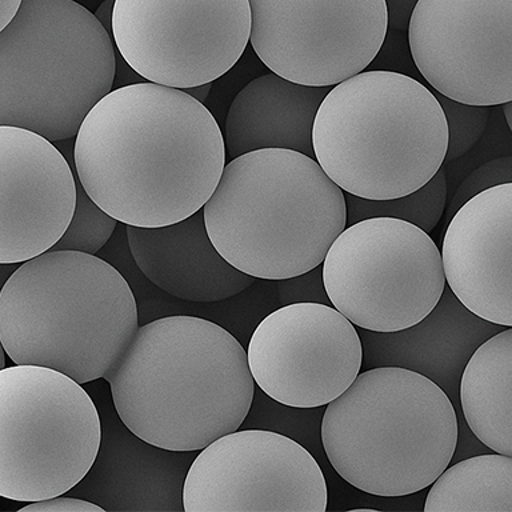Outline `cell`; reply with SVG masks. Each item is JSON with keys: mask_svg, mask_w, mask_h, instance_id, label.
I'll return each mask as SVG.
<instances>
[{"mask_svg": "<svg viewBox=\"0 0 512 512\" xmlns=\"http://www.w3.org/2000/svg\"><path fill=\"white\" fill-rule=\"evenodd\" d=\"M203 214L220 255L238 270L270 282L322 266L347 227L342 188L318 160L284 148L231 159Z\"/></svg>", "mask_w": 512, "mask_h": 512, "instance_id": "3957f363", "label": "cell"}, {"mask_svg": "<svg viewBox=\"0 0 512 512\" xmlns=\"http://www.w3.org/2000/svg\"><path fill=\"white\" fill-rule=\"evenodd\" d=\"M118 220L92 200L78 179V198L70 226L50 251H76L96 255L114 234Z\"/></svg>", "mask_w": 512, "mask_h": 512, "instance_id": "cb8c5ba5", "label": "cell"}, {"mask_svg": "<svg viewBox=\"0 0 512 512\" xmlns=\"http://www.w3.org/2000/svg\"><path fill=\"white\" fill-rule=\"evenodd\" d=\"M104 508L91 500L72 498V496H56L39 502L28 503L20 508V512H104Z\"/></svg>", "mask_w": 512, "mask_h": 512, "instance_id": "4316f807", "label": "cell"}, {"mask_svg": "<svg viewBox=\"0 0 512 512\" xmlns=\"http://www.w3.org/2000/svg\"><path fill=\"white\" fill-rule=\"evenodd\" d=\"M419 0H386L388 10V31L406 34L412 12Z\"/></svg>", "mask_w": 512, "mask_h": 512, "instance_id": "83f0119b", "label": "cell"}, {"mask_svg": "<svg viewBox=\"0 0 512 512\" xmlns=\"http://www.w3.org/2000/svg\"><path fill=\"white\" fill-rule=\"evenodd\" d=\"M104 380L128 430L170 451L199 452L238 431L255 399L242 344L196 316H167L139 327Z\"/></svg>", "mask_w": 512, "mask_h": 512, "instance_id": "7a4b0ae2", "label": "cell"}, {"mask_svg": "<svg viewBox=\"0 0 512 512\" xmlns=\"http://www.w3.org/2000/svg\"><path fill=\"white\" fill-rule=\"evenodd\" d=\"M255 384L282 406L314 410L339 398L363 368L355 324L334 306L296 302L258 324L247 348Z\"/></svg>", "mask_w": 512, "mask_h": 512, "instance_id": "4fadbf2b", "label": "cell"}, {"mask_svg": "<svg viewBox=\"0 0 512 512\" xmlns=\"http://www.w3.org/2000/svg\"><path fill=\"white\" fill-rule=\"evenodd\" d=\"M347 226L371 218L404 220L431 234L447 207V176L444 168L418 191L402 198L371 200L346 194Z\"/></svg>", "mask_w": 512, "mask_h": 512, "instance_id": "603a6c76", "label": "cell"}, {"mask_svg": "<svg viewBox=\"0 0 512 512\" xmlns=\"http://www.w3.org/2000/svg\"><path fill=\"white\" fill-rule=\"evenodd\" d=\"M22 4L23 0H0V31L12 22Z\"/></svg>", "mask_w": 512, "mask_h": 512, "instance_id": "f1b7e54d", "label": "cell"}, {"mask_svg": "<svg viewBox=\"0 0 512 512\" xmlns=\"http://www.w3.org/2000/svg\"><path fill=\"white\" fill-rule=\"evenodd\" d=\"M432 90L456 102H512V0H419L407 31Z\"/></svg>", "mask_w": 512, "mask_h": 512, "instance_id": "5bb4252c", "label": "cell"}, {"mask_svg": "<svg viewBox=\"0 0 512 512\" xmlns=\"http://www.w3.org/2000/svg\"><path fill=\"white\" fill-rule=\"evenodd\" d=\"M458 412L434 380L403 367L363 370L327 404L320 440L336 474L366 494L399 498L431 487L450 466Z\"/></svg>", "mask_w": 512, "mask_h": 512, "instance_id": "5b68a950", "label": "cell"}, {"mask_svg": "<svg viewBox=\"0 0 512 512\" xmlns=\"http://www.w3.org/2000/svg\"><path fill=\"white\" fill-rule=\"evenodd\" d=\"M312 143L320 167L346 194L396 199L443 167L448 124L435 92L418 79L363 71L328 92Z\"/></svg>", "mask_w": 512, "mask_h": 512, "instance_id": "8992f818", "label": "cell"}, {"mask_svg": "<svg viewBox=\"0 0 512 512\" xmlns=\"http://www.w3.org/2000/svg\"><path fill=\"white\" fill-rule=\"evenodd\" d=\"M503 112L504 118L507 120L508 127H510V131L512 132V102L503 104Z\"/></svg>", "mask_w": 512, "mask_h": 512, "instance_id": "d6a6232c", "label": "cell"}, {"mask_svg": "<svg viewBox=\"0 0 512 512\" xmlns=\"http://www.w3.org/2000/svg\"><path fill=\"white\" fill-rule=\"evenodd\" d=\"M126 236L143 275L160 290L186 302H222L258 280L232 266L216 250L203 208L170 226H126Z\"/></svg>", "mask_w": 512, "mask_h": 512, "instance_id": "ac0fdd59", "label": "cell"}, {"mask_svg": "<svg viewBox=\"0 0 512 512\" xmlns=\"http://www.w3.org/2000/svg\"><path fill=\"white\" fill-rule=\"evenodd\" d=\"M138 330L130 284L96 255L44 252L20 264L0 291V342L8 358L80 384L114 370Z\"/></svg>", "mask_w": 512, "mask_h": 512, "instance_id": "277c9868", "label": "cell"}, {"mask_svg": "<svg viewBox=\"0 0 512 512\" xmlns=\"http://www.w3.org/2000/svg\"><path fill=\"white\" fill-rule=\"evenodd\" d=\"M98 459L70 492L104 510H183V487L195 456L144 442L122 420L104 427Z\"/></svg>", "mask_w": 512, "mask_h": 512, "instance_id": "d6986e66", "label": "cell"}, {"mask_svg": "<svg viewBox=\"0 0 512 512\" xmlns=\"http://www.w3.org/2000/svg\"><path fill=\"white\" fill-rule=\"evenodd\" d=\"M440 251L459 302L486 322L512 327V183L468 199L447 223Z\"/></svg>", "mask_w": 512, "mask_h": 512, "instance_id": "2e32d148", "label": "cell"}, {"mask_svg": "<svg viewBox=\"0 0 512 512\" xmlns=\"http://www.w3.org/2000/svg\"><path fill=\"white\" fill-rule=\"evenodd\" d=\"M460 411L475 438L512 456V327L480 344L464 368Z\"/></svg>", "mask_w": 512, "mask_h": 512, "instance_id": "44dd1931", "label": "cell"}, {"mask_svg": "<svg viewBox=\"0 0 512 512\" xmlns=\"http://www.w3.org/2000/svg\"><path fill=\"white\" fill-rule=\"evenodd\" d=\"M76 198L78 176L55 143L0 126V263L50 251L70 226Z\"/></svg>", "mask_w": 512, "mask_h": 512, "instance_id": "9a60e30c", "label": "cell"}, {"mask_svg": "<svg viewBox=\"0 0 512 512\" xmlns=\"http://www.w3.org/2000/svg\"><path fill=\"white\" fill-rule=\"evenodd\" d=\"M222 130L204 103L179 88H114L76 135L84 190L124 226L164 227L202 210L222 178Z\"/></svg>", "mask_w": 512, "mask_h": 512, "instance_id": "6da1fadb", "label": "cell"}, {"mask_svg": "<svg viewBox=\"0 0 512 512\" xmlns=\"http://www.w3.org/2000/svg\"><path fill=\"white\" fill-rule=\"evenodd\" d=\"M332 87H310L267 72L236 94L224 124L227 156L264 148L298 151L315 159L312 131Z\"/></svg>", "mask_w": 512, "mask_h": 512, "instance_id": "ffe728a7", "label": "cell"}, {"mask_svg": "<svg viewBox=\"0 0 512 512\" xmlns=\"http://www.w3.org/2000/svg\"><path fill=\"white\" fill-rule=\"evenodd\" d=\"M212 83L204 84V86L194 87V88H188V90H184L188 92L191 96H194L195 99H198L199 102H206V99L208 98V94H210Z\"/></svg>", "mask_w": 512, "mask_h": 512, "instance_id": "4dcf8cb0", "label": "cell"}, {"mask_svg": "<svg viewBox=\"0 0 512 512\" xmlns=\"http://www.w3.org/2000/svg\"><path fill=\"white\" fill-rule=\"evenodd\" d=\"M423 511H512V456L495 452L450 464L431 484Z\"/></svg>", "mask_w": 512, "mask_h": 512, "instance_id": "7402d4cb", "label": "cell"}, {"mask_svg": "<svg viewBox=\"0 0 512 512\" xmlns=\"http://www.w3.org/2000/svg\"><path fill=\"white\" fill-rule=\"evenodd\" d=\"M75 3L80 4L84 8H87L88 11H91L92 14H95V11L98 10L100 4L104 2V0H74Z\"/></svg>", "mask_w": 512, "mask_h": 512, "instance_id": "1f68e13d", "label": "cell"}, {"mask_svg": "<svg viewBox=\"0 0 512 512\" xmlns=\"http://www.w3.org/2000/svg\"><path fill=\"white\" fill-rule=\"evenodd\" d=\"M251 23L250 0H116L112 39L140 78L188 90L239 62Z\"/></svg>", "mask_w": 512, "mask_h": 512, "instance_id": "30bf717a", "label": "cell"}, {"mask_svg": "<svg viewBox=\"0 0 512 512\" xmlns=\"http://www.w3.org/2000/svg\"><path fill=\"white\" fill-rule=\"evenodd\" d=\"M434 92L446 115L448 124L446 160L452 162L466 155L482 138L490 118V107L456 102L439 92Z\"/></svg>", "mask_w": 512, "mask_h": 512, "instance_id": "d4e9b609", "label": "cell"}, {"mask_svg": "<svg viewBox=\"0 0 512 512\" xmlns=\"http://www.w3.org/2000/svg\"><path fill=\"white\" fill-rule=\"evenodd\" d=\"M326 478L290 436L238 430L198 452L183 487L186 512H324Z\"/></svg>", "mask_w": 512, "mask_h": 512, "instance_id": "7c38bea8", "label": "cell"}, {"mask_svg": "<svg viewBox=\"0 0 512 512\" xmlns=\"http://www.w3.org/2000/svg\"><path fill=\"white\" fill-rule=\"evenodd\" d=\"M250 44L284 79L334 87L366 71L388 34L386 0H250Z\"/></svg>", "mask_w": 512, "mask_h": 512, "instance_id": "8fae6325", "label": "cell"}, {"mask_svg": "<svg viewBox=\"0 0 512 512\" xmlns=\"http://www.w3.org/2000/svg\"><path fill=\"white\" fill-rule=\"evenodd\" d=\"M504 183H512V155L500 156V158L482 164L463 180L452 196L451 202L448 203L447 222H450L455 212L472 196L486 188Z\"/></svg>", "mask_w": 512, "mask_h": 512, "instance_id": "484cf974", "label": "cell"}, {"mask_svg": "<svg viewBox=\"0 0 512 512\" xmlns=\"http://www.w3.org/2000/svg\"><path fill=\"white\" fill-rule=\"evenodd\" d=\"M115 48L96 16L74 0H23L0 31V126L52 143L75 139L114 90Z\"/></svg>", "mask_w": 512, "mask_h": 512, "instance_id": "52a82bcc", "label": "cell"}, {"mask_svg": "<svg viewBox=\"0 0 512 512\" xmlns=\"http://www.w3.org/2000/svg\"><path fill=\"white\" fill-rule=\"evenodd\" d=\"M98 407L82 384L42 366L0 371V496L34 503L66 495L102 446Z\"/></svg>", "mask_w": 512, "mask_h": 512, "instance_id": "ba28073f", "label": "cell"}, {"mask_svg": "<svg viewBox=\"0 0 512 512\" xmlns=\"http://www.w3.org/2000/svg\"><path fill=\"white\" fill-rule=\"evenodd\" d=\"M116 0H104L98 10L95 11L96 19L106 28L108 34L112 36V22H114V8Z\"/></svg>", "mask_w": 512, "mask_h": 512, "instance_id": "f546056e", "label": "cell"}, {"mask_svg": "<svg viewBox=\"0 0 512 512\" xmlns=\"http://www.w3.org/2000/svg\"><path fill=\"white\" fill-rule=\"evenodd\" d=\"M498 324L467 310L447 287L438 306L422 322L398 332L360 328L363 370L394 366L419 372L434 380L460 407V382L476 348L496 334Z\"/></svg>", "mask_w": 512, "mask_h": 512, "instance_id": "e0dca14e", "label": "cell"}, {"mask_svg": "<svg viewBox=\"0 0 512 512\" xmlns=\"http://www.w3.org/2000/svg\"><path fill=\"white\" fill-rule=\"evenodd\" d=\"M332 306L356 327L398 332L422 322L447 288L442 251L430 234L394 218L347 226L322 264Z\"/></svg>", "mask_w": 512, "mask_h": 512, "instance_id": "9c48e42d", "label": "cell"}]
</instances>
